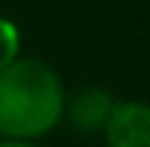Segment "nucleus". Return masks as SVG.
Segmentation results:
<instances>
[{"mask_svg":"<svg viewBox=\"0 0 150 147\" xmlns=\"http://www.w3.org/2000/svg\"><path fill=\"white\" fill-rule=\"evenodd\" d=\"M67 95L58 72L38 61L18 58L0 75V136L29 141L61 124Z\"/></svg>","mask_w":150,"mask_h":147,"instance_id":"obj_1","label":"nucleus"},{"mask_svg":"<svg viewBox=\"0 0 150 147\" xmlns=\"http://www.w3.org/2000/svg\"><path fill=\"white\" fill-rule=\"evenodd\" d=\"M107 147H150V104L115 101L104 124Z\"/></svg>","mask_w":150,"mask_h":147,"instance_id":"obj_2","label":"nucleus"},{"mask_svg":"<svg viewBox=\"0 0 150 147\" xmlns=\"http://www.w3.org/2000/svg\"><path fill=\"white\" fill-rule=\"evenodd\" d=\"M112 107H115V98L107 90L87 87V90L78 92L75 101L69 104V121L81 133H95V130H104Z\"/></svg>","mask_w":150,"mask_h":147,"instance_id":"obj_3","label":"nucleus"},{"mask_svg":"<svg viewBox=\"0 0 150 147\" xmlns=\"http://www.w3.org/2000/svg\"><path fill=\"white\" fill-rule=\"evenodd\" d=\"M18 49H20V32L15 20L0 18V75L18 61Z\"/></svg>","mask_w":150,"mask_h":147,"instance_id":"obj_4","label":"nucleus"},{"mask_svg":"<svg viewBox=\"0 0 150 147\" xmlns=\"http://www.w3.org/2000/svg\"><path fill=\"white\" fill-rule=\"evenodd\" d=\"M0 147H35L32 141H15V139H3Z\"/></svg>","mask_w":150,"mask_h":147,"instance_id":"obj_5","label":"nucleus"}]
</instances>
